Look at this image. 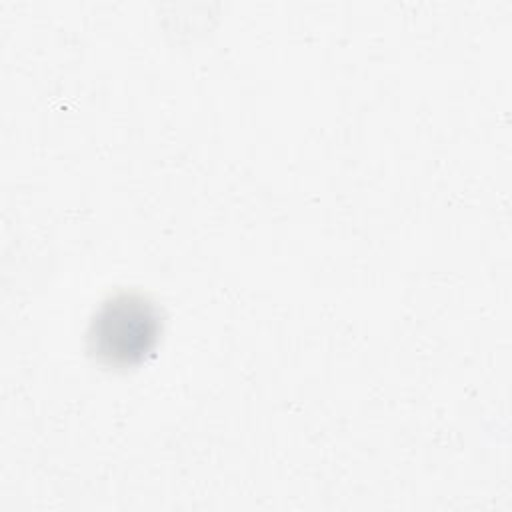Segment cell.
Segmentation results:
<instances>
[{"label": "cell", "mask_w": 512, "mask_h": 512, "mask_svg": "<svg viewBox=\"0 0 512 512\" xmlns=\"http://www.w3.org/2000/svg\"><path fill=\"white\" fill-rule=\"evenodd\" d=\"M162 318L158 306L138 292L108 296L88 326L92 354L116 368L142 362L158 344Z\"/></svg>", "instance_id": "obj_1"}]
</instances>
